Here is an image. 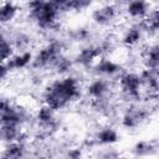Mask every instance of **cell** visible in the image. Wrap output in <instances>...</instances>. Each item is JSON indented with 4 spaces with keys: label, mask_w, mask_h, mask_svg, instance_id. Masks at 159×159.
Wrapping results in <instances>:
<instances>
[{
    "label": "cell",
    "mask_w": 159,
    "mask_h": 159,
    "mask_svg": "<svg viewBox=\"0 0 159 159\" xmlns=\"http://www.w3.org/2000/svg\"><path fill=\"white\" fill-rule=\"evenodd\" d=\"M82 96H84V89L81 81L77 76L70 73L57 76L47 82L40 97L41 103L51 107L56 112H62L77 103Z\"/></svg>",
    "instance_id": "cell-1"
},
{
    "label": "cell",
    "mask_w": 159,
    "mask_h": 159,
    "mask_svg": "<svg viewBox=\"0 0 159 159\" xmlns=\"http://www.w3.org/2000/svg\"><path fill=\"white\" fill-rule=\"evenodd\" d=\"M26 16L29 21L40 31L50 34L56 30L62 11L50 0H26Z\"/></svg>",
    "instance_id": "cell-2"
},
{
    "label": "cell",
    "mask_w": 159,
    "mask_h": 159,
    "mask_svg": "<svg viewBox=\"0 0 159 159\" xmlns=\"http://www.w3.org/2000/svg\"><path fill=\"white\" fill-rule=\"evenodd\" d=\"M66 53V43L61 39L51 37L40 46L36 51H34V58L31 62V67L36 72L51 71L56 61Z\"/></svg>",
    "instance_id": "cell-3"
},
{
    "label": "cell",
    "mask_w": 159,
    "mask_h": 159,
    "mask_svg": "<svg viewBox=\"0 0 159 159\" xmlns=\"http://www.w3.org/2000/svg\"><path fill=\"white\" fill-rule=\"evenodd\" d=\"M116 89L119 93V98L125 103L145 101L139 71L124 70L116 80Z\"/></svg>",
    "instance_id": "cell-4"
},
{
    "label": "cell",
    "mask_w": 159,
    "mask_h": 159,
    "mask_svg": "<svg viewBox=\"0 0 159 159\" xmlns=\"http://www.w3.org/2000/svg\"><path fill=\"white\" fill-rule=\"evenodd\" d=\"M34 120V113H31L25 106L2 97L0 103V124H15L26 127L30 120Z\"/></svg>",
    "instance_id": "cell-5"
},
{
    "label": "cell",
    "mask_w": 159,
    "mask_h": 159,
    "mask_svg": "<svg viewBox=\"0 0 159 159\" xmlns=\"http://www.w3.org/2000/svg\"><path fill=\"white\" fill-rule=\"evenodd\" d=\"M152 116L150 107L147 102L127 103L119 117L120 127L127 130H135L149 120Z\"/></svg>",
    "instance_id": "cell-6"
},
{
    "label": "cell",
    "mask_w": 159,
    "mask_h": 159,
    "mask_svg": "<svg viewBox=\"0 0 159 159\" xmlns=\"http://www.w3.org/2000/svg\"><path fill=\"white\" fill-rule=\"evenodd\" d=\"M120 16V6L114 1H106L96 6L91 11V21L96 27L107 29L118 22Z\"/></svg>",
    "instance_id": "cell-7"
},
{
    "label": "cell",
    "mask_w": 159,
    "mask_h": 159,
    "mask_svg": "<svg viewBox=\"0 0 159 159\" xmlns=\"http://www.w3.org/2000/svg\"><path fill=\"white\" fill-rule=\"evenodd\" d=\"M57 113L58 112L43 103H41L36 108V111L34 112V123L41 132V134L48 137L60 129V118Z\"/></svg>",
    "instance_id": "cell-8"
},
{
    "label": "cell",
    "mask_w": 159,
    "mask_h": 159,
    "mask_svg": "<svg viewBox=\"0 0 159 159\" xmlns=\"http://www.w3.org/2000/svg\"><path fill=\"white\" fill-rule=\"evenodd\" d=\"M83 89H84V96L89 101L107 98V97L113 96L114 89H116V81L108 80L104 77L93 76V78L87 82Z\"/></svg>",
    "instance_id": "cell-9"
},
{
    "label": "cell",
    "mask_w": 159,
    "mask_h": 159,
    "mask_svg": "<svg viewBox=\"0 0 159 159\" xmlns=\"http://www.w3.org/2000/svg\"><path fill=\"white\" fill-rule=\"evenodd\" d=\"M102 56H103V52H102V48H101L99 43L97 41L96 42L93 41V42H89V43L81 45V47L76 51V53L72 57H73L75 65L77 67L91 70V67Z\"/></svg>",
    "instance_id": "cell-10"
},
{
    "label": "cell",
    "mask_w": 159,
    "mask_h": 159,
    "mask_svg": "<svg viewBox=\"0 0 159 159\" xmlns=\"http://www.w3.org/2000/svg\"><path fill=\"white\" fill-rule=\"evenodd\" d=\"M123 71H124V67L122 66V63L113 60L111 56L99 57L98 61L91 67V72L93 76L104 77L113 81H116Z\"/></svg>",
    "instance_id": "cell-11"
},
{
    "label": "cell",
    "mask_w": 159,
    "mask_h": 159,
    "mask_svg": "<svg viewBox=\"0 0 159 159\" xmlns=\"http://www.w3.org/2000/svg\"><path fill=\"white\" fill-rule=\"evenodd\" d=\"M147 35L142 21H132L119 36V43L127 48H134L142 43Z\"/></svg>",
    "instance_id": "cell-12"
},
{
    "label": "cell",
    "mask_w": 159,
    "mask_h": 159,
    "mask_svg": "<svg viewBox=\"0 0 159 159\" xmlns=\"http://www.w3.org/2000/svg\"><path fill=\"white\" fill-rule=\"evenodd\" d=\"M2 32H5L9 39L11 40V42L14 43L16 51H22V50H32L35 39L32 37V35L29 31H25L24 29H16L12 30V27L10 26L9 30L7 27H1Z\"/></svg>",
    "instance_id": "cell-13"
},
{
    "label": "cell",
    "mask_w": 159,
    "mask_h": 159,
    "mask_svg": "<svg viewBox=\"0 0 159 159\" xmlns=\"http://www.w3.org/2000/svg\"><path fill=\"white\" fill-rule=\"evenodd\" d=\"M123 14L130 19V21H143L149 14L152 6L148 0H130L122 6Z\"/></svg>",
    "instance_id": "cell-14"
},
{
    "label": "cell",
    "mask_w": 159,
    "mask_h": 159,
    "mask_svg": "<svg viewBox=\"0 0 159 159\" xmlns=\"http://www.w3.org/2000/svg\"><path fill=\"white\" fill-rule=\"evenodd\" d=\"M119 139H120V135L117 128H114L111 124H107L96 130L92 140L96 145L104 148V147H113L119 142Z\"/></svg>",
    "instance_id": "cell-15"
},
{
    "label": "cell",
    "mask_w": 159,
    "mask_h": 159,
    "mask_svg": "<svg viewBox=\"0 0 159 159\" xmlns=\"http://www.w3.org/2000/svg\"><path fill=\"white\" fill-rule=\"evenodd\" d=\"M139 75H140L143 89L145 93V99L149 97L154 99V94L159 89V70L143 67L139 71Z\"/></svg>",
    "instance_id": "cell-16"
},
{
    "label": "cell",
    "mask_w": 159,
    "mask_h": 159,
    "mask_svg": "<svg viewBox=\"0 0 159 159\" xmlns=\"http://www.w3.org/2000/svg\"><path fill=\"white\" fill-rule=\"evenodd\" d=\"M26 157H29L27 139L2 144V149L0 153L1 159H20Z\"/></svg>",
    "instance_id": "cell-17"
},
{
    "label": "cell",
    "mask_w": 159,
    "mask_h": 159,
    "mask_svg": "<svg viewBox=\"0 0 159 159\" xmlns=\"http://www.w3.org/2000/svg\"><path fill=\"white\" fill-rule=\"evenodd\" d=\"M32 58H34V51L32 50H22V51H16L4 63L9 67V70L12 73V72L26 70V68L31 67Z\"/></svg>",
    "instance_id": "cell-18"
},
{
    "label": "cell",
    "mask_w": 159,
    "mask_h": 159,
    "mask_svg": "<svg viewBox=\"0 0 159 159\" xmlns=\"http://www.w3.org/2000/svg\"><path fill=\"white\" fill-rule=\"evenodd\" d=\"M20 15V6L15 0H2L0 5L1 27H10Z\"/></svg>",
    "instance_id": "cell-19"
},
{
    "label": "cell",
    "mask_w": 159,
    "mask_h": 159,
    "mask_svg": "<svg viewBox=\"0 0 159 159\" xmlns=\"http://www.w3.org/2000/svg\"><path fill=\"white\" fill-rule=\"evenodd\" d=\"M0 139H1V144L16 142V140H25L27 139L26 127L15 125V124H0Z\"/></svg>",
    "instance_id": "cell-20"
},
{
    "label": "cell",
    "mask_w": 159,
    "mask_h": 159,
    "mask_svg": "<svg viewBox=\"0 0 159 159\" xmlns=\"http://www.w3.org/2000/svg\"><path fill=\"white\" fill-rule=\"evenodd\" d=\"M142 65L143 67L159 70V45L158 42L148 45L142 52Z\"/></svg>",
    "instance_id": "cell-21"
},
{
    "label": "cell",
    "mask_w": 159,
    "mask_h": 159,
    "mask_svg": "<svg viewBox=\"0 0 159 159\" xmlns=\"http://www.w3.org/2000/svg\"><path fill=\"white\" fill-rule=\"evenodd\" d=\"M68 39L70 41L84 45V43H89L93 42V31L91 27L88 26H80L76 29H72L68 34Z\"/></svg>",
    "instance_id": "cell-22"
},
{
    "label": "cell",
    "mask_w": 159,
    "mask_h": 159,
    "mask_svg": "<svg viewBox=\"0 0 159 159\" xmlns=\"http://www.w3.org/2000/svg\"><path fill=\"white\" fill-rule=\"evenodd\" d=\"M73 67H76L73 57H70L67 53H63L53 65L51 72L55 73L56 76H63V75H70L72 73Z\"/></svg>",
    "instance_id": "cell-23"
},
{
    "label": "cell",
    "mask_w": 159,
    "mask_h": 159,
    "mask_svg": "<svg viewBox=\"0 0 159 159\" xmlns=\"http://www.w3.org/2000/svg\"><path fill=\"white\" fill-rule=\"evenodd\" d=\"M142 22L148 35H158L159 34V6L152 7L149 14Z\"/></svg>",
    "instance_id": "cell-24"
},
{
    "label": "cell",
    "mask_w": 159,
    "mask_h": 159,
    "mask_svg": "<svg viewBox=\"0 0 159 159\" xmlns=\"http://www.w3.org/2000/svg\"><path fill=\"white\" fill-rule=\"evenodd\" d=\"M157 150H159V145H157L153 140L149 139H143L137 142L133 148L132 152L134 155L137 157H147V155H153Z\"/></svg>",
    "instance_id": "cell-25"
},
{
    "label": "cell",
    "mask_w": 159,
    "mask_h": 159,
    "mask_svg": "<svg viewBox=\"0 0 159 159\" xmlns=\"http://www.w3.org/2000/svg\"><path fill=\"white\" fill-rule=\"evenodd\" d=\"M15 52H16V48L14 43L9 39V36L1 31V61L2 62L7 61Z\"/></svg>",
    "instance_id": "cell-26"
},
{
    "label": "cell",
    "mask_w": 159,
    "mask_h": 159,
    "mask_svg": "<svg viewBox=\"0 0 159 159\" xmlns=\"http://www.w3.org/2000/svg\"><path fill=\"white\" fill-rule=\"evenodd\" d=\"M93 1L94 0H70L66 12H76V14L83 12L92 6Z\"/></svg>",
    "instance_id": "cell-27"
},
{
    "label": "cell",
    "mask_w": 159,
    "mask_h": 159,
    "mask_svg": "<svg viewBox=\"0 0 159 159\" xmlns=\"http://www.w3.org/2000/svg\"><path fill=\"white\" fill-rule=\"evenodd\" d=\"M55 6H57L61 11H62V14H65L66 12V10H67V5H68V2H70V0H50Z\"/></svg>",
    "instance_id": "cell-28"
},
{
    "label": "cell",
    "mask_w": 159,
    "mask_h": 159,
    "mask_svg": "<svg viewBox=\"0 0 159 159\" xmlns=\"http://www.w3.org/2000/svg\"><path fill=\"white\" fill-rule=\"evenodd\" d=\"M66 157H70V158H78V157H82V149H80V148H68Z\"/></svg>",
    "instance_id": "cell-29"
},
{
    "label": "cell",
    "mask_w": 159,
    "mask_h": 159,
    "mask_svg": "<svg viewBox=\"0 0 159 159\" xmlns=\"http://www.w3.org/2000/svg\"><path fill=\"white\" fill-rule=\"evenodd\" d=\"M112 1H114V2L117 4V5H119V6L122 7V6H124V5L127 4V2H129L130 0H112Z\"/></svg>",
    "instance_id": "cell-30"
},
{
    "label": "cell",
    "mask_w": 159,
    "mask_h": 159,
    "mask_svg": "<svg viewBox=\"0 0 159 159\" xmlns=\"http://www.w3.org/2000/svg\"><path fill=\"white\" fill-rule=\"evenodd\" d=\"M154 99H155V101L159 103V89L155 92V94H154Z\"/></svg>",
    "instance_id": "cell-31"
},
{
    "label": "cell",
    "mask_w": 159,
    "mask_h": 159,
    "mask_svg": "<svg viewBox=\"0 0 159 159\" xmlns=\"http://www.w3.org/2000/svg\"><path fill=\"white\" fill-rule=\"evenodd\" d=\"M158 45H159V42H158Z\"/></svg>",
    "instance_id": "cell-32"
}]
</instances>
